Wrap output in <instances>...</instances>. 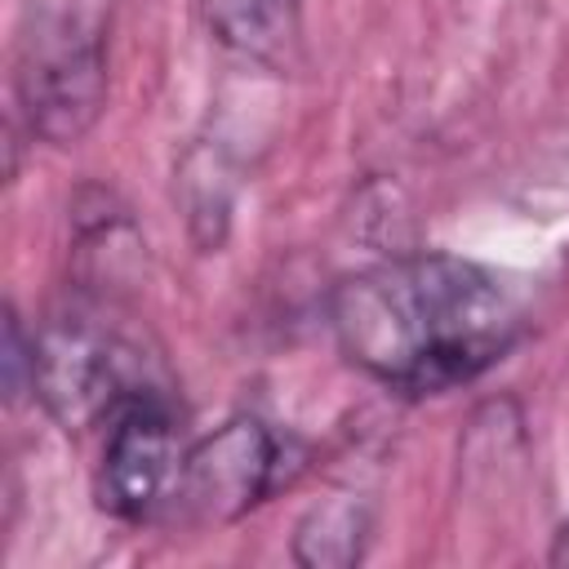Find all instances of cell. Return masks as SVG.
I'll list each match as a JSON object with an SVG mask.
<instances>
[{"instance_id": "obj_3", "label": "cell", "mask_w": 569, "mask_h": 569, "mask_svg": "<svg viewBox=\"0 0 569 569\" xmlns=\"http://www.w3.org/2000/svg\"><path fill=\"white\" fill-rule=\"evenodd\" d=\"M31 387L62 431H89L102 418L111 422L129 400L147 396V387L133 382L124 342L89 316H53L36 333Z\"/></svg>"}, {"instance_id": "obj_2", "label": "cell", "mask_w": 569, "mask_h": 569, "mask_svg": "<svg viewBox=\"0 0 569 569\" xmlns=\"http://www.w3.org/2000/svg\"><path fill=\"white\" fill-rule=\"evenodd\" d=\"M18 102L36 138L80 142L107 107V40L80 9H49L22 44Z\"/></svg>"}, {"instance_id": "obj_10", "label": "cell", "mask_w": 569, "mask_h": 569, "mask_svg": "<svg viewBox=\"0 0 569 569\" xmlns=\"http://www.w3.org/2000/svg\"><path fill=\"white\" fill-rule=\"evenodd\" d=\"M551 565H569V520L560 525V533L551 542Z\"/></svg>"}, {"instance_id": "obj_5", "label": "cell", "mask_w": 569, "mask_h": 569, "mask_svg": "<svg viewBox=\"0 0 569 569\" xmlns=\"http://www.w3.org/2000/svg\"><path fill=\"white\" fill-rule=\"evenodd\" d=\"M182 458L187 449L178 445L169 405L151 391L129 400L107 427V445L93 480L98 507L124 525L156 520L164 507H173Z\"/></svg>"}, {"instance_id": "obj_1", "label": "cell", "mask_w": 569, "mask_h": 569, "mask_svg": "<svg viewBox=\"0 0 569 569\" xmlns=\"http://www.w3.org/2000/svg\"><path fill=\"white\" fill-rule=\"evenodd\" d=\"M342 356L405 396H436L493 369L520 338V307L471 258L400 253L329 293Z\"/></svg>"}, {"instance_id": "obj_9", "label": "cell", "mask_w": 569, "mask_h": 569, "mask_svg": "<svg viewBox=\"0 0 569 569\" xmlns=\"http://www.w3.org/2000/svg\"><path fill=\"white\" fill-rule=\"evenodd\" d=\"M31 369H36V333L27 338L18 311L9 307L4 311V391H9V400L22 396V387L31 382Z\"/></svg>"}, {"instance_id": "obj_7", "label": "cell", "mask_w": 569, "mask_h": 569, "mask_svg": "<svg viewBox=\"0 0 569 569\" xmlns=\"http://www.w3.org/2000/svg\"><path fill=\"white\" fill-rule=\"evenodd\" d=\"M204 13L213 36L253 62L284 67L302 40L298 0H204Z\"/></svg>"}, {"instance_id": "obj_4", "label": "cell", "mask_w": 569, "mask_h": 569, "mask_svg": "<svg viewBox=\"0 0 569 569\" xmlns=\"http://www.w3.org/2000/svg\"><path fill=\"white\" fill-rule=\"evenodd\" d=\"M284 445L262 418H227L182 458L173 507L196 525H236L284 485Z\"/></svg>"}, {"instance_id": "obj_8", "label": "cell", "mask_w": 569, "mask_h": 569, "mask_svg": "<svg viewBox=\"0 0 569 569\" xmlns=\"http://www.w3.org/2000/svg\"><path fill=\"white\" fill-rule=\"evenodd\" d=\"M231 191H236V178L227 173V164L213 151L191 147L187 160L178 164V200H182L191 240L204 253L227 240V227H231Z\"/></svg>"}, {"instance_id": "obj_6", "label": "cell", "mask_w": 569, "mask_h": 569, "mask_svg": "<svg viewBox=\"0 0 569 569\" xmlns=\"http://www.w3.org/2000/svg\"><path fill=\"white\" fill-rule=\"evenodd\" d=\"M369 538H373L369 502L356 493H333L302 511V520L293 525L289 556L302 569H351L365 560Z\"/></svg>"}]
</instances>
